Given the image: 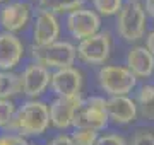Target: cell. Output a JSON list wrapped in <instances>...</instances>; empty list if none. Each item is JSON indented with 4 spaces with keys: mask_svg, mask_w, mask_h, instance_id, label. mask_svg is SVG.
<instances>
[{
    "mask_svg": "<svg viewBox=\"0 0 154 145\" xmlns=\"http://www.w3.org/2000/svg\"><path fill=\"white\" fill-rule=\"evenodd\" d=\"M50 126V108L41 101L29 99L14 114L12 123L7 126L11 133L21 137H39Z\"/></svg>",
    "mask_w": 154,
    "mask_h": 145,
    "instance_id": "cell-1",
    "label": "cell"
},
{
    "mask_svg": "<svg viewBox=\"0 0 154 145\" xmlns=\"http://www.w3.org/2000/svg\"><path fill=\"white\" fill-rule=\"evenodd\" d=\"M115 29L122 41L139 45L147 33V16L140 0H125L120 12L115 16Z\"/></svg>",
    "mask_w": 154,
    "mask_h": 145,
    "instance_id": "cell-2",
    "label": "cell"
},
{
    "mask_svg": "<svg viewBox=\"0 0 154 145\" xmlns=\"http://www.w3.org/2000/svg\"><path fill=\"white\" fill-rule=\"evenodd\" d=\"M99 89L103 90L108 97L113 96H130L137 89V78L125 65L116 63H105L101 65L96 73Z\"/></svg>",
    "mask_w": 154,
    "mask_h": 145,
    "instance_id": "cell-3",
    "label": "cell"
},
{
    "mask_svg": "<svg viewBox=\"0 0 154 145\" xmlns=\"http://www.w3.org/2000/svg\"><path fill=\"white\" fill-rule=\"evenodd\" d=\"M31 55L34 63H39L50 70H60V68L74 67L77 58V48L69 41H55L46 46H31Z\"/></svg>",
    "mask_w": 154,
    "mask_h": 145,
    "instance_id": "cell-4",
    "label": "cell"
},
{
    "mask_svg": "<svg viewBox=\"0 0 154 145\" xmlns=\"http://www.w3.org/2000/svg\"><path fill=\"white\" fill-rule=\"evenodd\" d=\"M106 101H108V97L101 94H94L86 97L82 102V108L75 114L72 128H86V130L98 132V133L103 132L110 125Z\"/></svg>",
    "mask_w": 154,
    "mask_h": 145,
    "instance_id": "cell-5",
    "label": "cell"
},
{
    "mask_svg": "<svg viewBox=\"0 0 154 145\" xmlns=\"http://www.w3.org/2000/svg\"><path fill=\"white\" fill-rule=\"evenodd\" d=\"M77 58L86 65H105L113 50V36L110 31H99L91 38L77 43Z\"/></svg>",
    "mask_w": 154,
    "mask_h": 145,
    "instance_id": "cell-6",
    "label": "cell"
},
{
    "mask_svg": "<svg viewBox=\"0 0 154 145\" xmlns=\"http://www.w3.org/2000/svg\"><path fill=\"white\" fill-rule=\"evenodd\" d=\"M67 31L74 39L82 41L86 38H91L93 34L101 31V16L94 9L81 7L77 10L67 14L65 19Z\"/></svg>",
    "mask_w": 154,
    "mask_h": 145,
    "instance_id": "cell-7",
    "label": "cell"
},
{
    "mask_svg": "<svg viewBox=\"0 0 154 145\" xmlns=\"http://www.w3.org/2000/svg\"><path fill=\"white\" fill-rule=\"evenodd\" d=\"M82 94L74 97H55L50 102V125L57 130H67L74 126V120L82 108Z\"/></svg>",
    "mask_w": 154,
    "mask_h": 145,
    "instance_id": "cell-8",
    "label": "cell"
},
{
    "mask_svg": "<svg viewBox=\"0 0 154 145\" xmlns=\"http://www.w3.org/2000/svg\"><path fill=\"white\" fill-rule=\"evenodd\" d=\"M84 77L82 72L75 67L60 68L51 73L50 87L55 92L57 97H74L82 92Z\"/></svg>",
    "mask_w": 154,
    "mask_h": 145,
    "instance_id": "cell-9",
    "label": "cell"
},
{
    "mask_svg": "<svg viewBox=\"0 0 154 145\" xmlns=\"http://www.w3.org/2000/svg\"><path fill=\"white\" fill-rule=\"evenodd\" d=\"M110 123L116 126H128L139 120V108L132 96H113L106 101Z\"/></svg>",
    "mask_w": 154,
    "mask_h": 145,
    "instance_id": "cell-10",
    "label": "cell"
},
{
    "mask_svg": "<svg viewBox=\"0 0 154 145\" xmlns=\"http://www.w3.org/2000/svg\"><path fill=\"white\" fill-rule=\"evenodd\" d=\"M60 36V22L58 17L53 12L48 10H36L33 26V41L34 46H46L58 41Z\"/></svg>",
    "mask_w": 154,
    "mask_h": 145,
    "instance_id": "cell-11",
    "label": "cell"
},
{
    "mask_svg": "<svg viewBox=\"0 0 154 145\" xmlns=\"http://www.w3.org/2000/svg\"><path fill=\"white\" fill-rule=\"evenodd\" d=\"M50 80H51V73H50L48 68L39 65V63H31L21 73L22 94L36 99L38 96H41L45 90L48 89Z\"/></svg>",
    "mask_w": 154,
    "mask_h": 145,
    "instance_id": "cell-12",
    "label": "cell"
},
{
    "mask_svg": "<svg viewBox=\"0 0 154 145\" xmlns=\"http://www.w3.org/2000/svg\"><path fill=\"white\" fill-rule=\"evenodd\" d=\"M137 80H147L154 75V56L144 45H132L125 53V63Z\"/></svg>",
    "mask_w": 154,
    "mask_h": 145,
    "instance_id": "cell-13",
    "label": "cell"
},
{
    "mask_svg": "<svg viewBox=\"0 0 154 145\" xmlns=\"http://www.w3.org/2000/svg\"><path fill=\"white\" fill-rule=\"evenodd\" d=\"M31 16V7L28 2L16 0L0 9V24L5 29V33H17L26 28Z\"/></svg>",
    "mask_w": 154,
    "mask_h": 145,
    "instance_id": "cell-14",
    "label": "cell"
},
{
    "mask_svg": "<svg viewBox=\"0 0 154 145\" xmlns=\"http://www.w3.org/2000/svg\"><path fill=\"white\" fill-rule=\"evenodd\" d=\"M24 55V46L21 39L12 33H0V70L11 72L21 61Z\"/></svg>",
    "mask_w": 154,
    "mask_h": 145,
    "instance_id": "cell-15",
    "label": "cell"
},
{
    "mask_svg": "<svg viewBox=\"0 0 154 145\" xmlns=\"http://www.w3.org/2000/svg\"><path fill=\"white\" fill-rule=\"evenodd\" d=\"M134 99L139 108V118L144 121H154V82H144L134 90Z\"/></svg>",
    "mask_w": 154,
    "mask_h": 145,
    "instance_id": "cell-16",
    "label": "cell"
},
{
    "mask_svg": "<svg viewBox=\"0 0 154 145\" xmlns=\"http://www.w3.org/2000/svg\"><path fill=\"white\" fill-rule=\"evenodd\" d=\"M88 0H38V9L53 14H70L84 7Z\"/></svg>",
    "mask_w": 154,
    "mask_h": 145,
    "instance_id": "cell-17",
    "label": "cell"
},
{
    "mask_svg": "<svg viewBox=\"0 0 154 145\" xmlns=\"http://www.w3.org/2000/svg\"><path fill=\"white\" fill-rule=\"evenodd\" d=\"M21 90V75L14 72H2L0 70V99H9Z\"/></svg>",
    "mask_w": 154,
    "mask_h": 145,
    "instance_id": "cell-18",
    "label": "cell"
},
{
    "mask_svg": "<svg viewBox=\"0 0 154 145\" xmlns=\"http://www.w3.org/2000/svg\"><path fill=\"white\" fill-rule=\"evenodd\" d=\"M91 4L101 17H115L123 7L125 0H91Z\"/></svg>",
    "mask_w": 154,
    "mask_h": 145,
    "instance_id": "cell-19",
    "label": "cell"
},
{
    "mask_svg": "<svg viewBox=\"0 0 154 145\" xmlns=\"http://www.w3.org/2000/svg\"><path fill=\"white\" fill-rule=\"evenodd\" d=\"M70 137L75 145H96L99 133L93 132V130H86V128H74Z\"/></svg>",
    "mask_w": 154,
    "mask_h": 145,
    "instance_id": "cell-20",
    "label": "cell"
},
{
    "mask_svg": "<svg viewBox=\"0 0 154 145\" xmlns=\"http://www.w3.org/2000/svg\"><path fill=\"white\" fill-rule=\"evenodd\" d=\"M16 106L9 99H0V128H7L14 120L16 114Z\"/></svg>",
    "mask_w": 154,
    "mask_h": 145,
    "instance_id": "cell-21",
    "label": "cell"
},
{
    "mask_svg": "<svg viewBox=\"0 0 154 145\" xmlns=\"http://www.w3.org/2000/svg\"><path fill=\"white\" fill-rule=\"evenodd\" d=\"M128 145H154V132L151 130H137L134 132Z\"/></svg>",
    "mask_w": 154,
    "mask_h": 145,
    "instance_id": "cell-22",
    "label": "cell"
},
{
    "mask_svg": "<svg viewBox=\"0 0 154 145\" xmlns=\"http://www.w3.org/2000/svg\"><path fill=\"white\" fill-rule=\"evenodd\" d=\"M96 145H128V140L118 133H105L99 135Z\"/></svg>",
    "mask_w": 154,
    "mask_h": 145,
    "instance_id": "cell-23",
    "label": "cell"
},
{
    "mask_svg": "<svg viewBox=\"0 0 154 145\" xmlns=\"http://www.w3.org/2000/svg\"><path fill=\"white\" fill-rule=\"evenodd\" d=\"M0 145H29L24 137L17 133H7L4 137H0Z\"/></svg>",
    "mask_w": 154,
    "mask_h": 145,
    "instance_id": "cell-24",
    "label": "cell"
},
{
    "mask_svg": "<svg viewBox=\"0 0 154 145\" xmlns=\"http://www.w3.org/2000/svg\"><path fill=\"white\" fill-rule=\"evenodd\" d=\"M48 145H75V144H74V140L69 133H58L57 137L50 140Z\"/></svg>",
    "mask_w": 154,
    "mask_h": 145,
    "instance_id": "cell-25",
    "label": "cell"
},
{
    "mask_svg": "<svg viewBox=\"0 0 154 145\" xmlns=\"http://www.w3.org/2000/svg\"><path fill=\"white\" fill-rule=\"evenodd\" d=\"M144 46L151 51V55L154 56V29H149L146 36H144Z\"/></svg>",
    "mask_w": 154,
    "mask_h": 145,
    "instance_id": "cell-26",
    "label": "cell"
},
{
    "mask_svg": "<svg viewBox=\"0 0 154 145\" xmlns=\"http://www.w3.org/2000/svg\"><path fill=\"white\" fill-rule=\"evenodd\" d=\"M144 10H146V16L147 19H152L154 21V0H142Z\"/></svg>",
    "mask_w": 154,
    "mask_h": 145,
    "instance_id": "cell-27",
    "label": "cell"
},
{
    "mask_svg": "<svg viewBox=\"0 0 154 145\" xmlns=\"http://www.w3.org/2000/svg\"><path fill=\"white\" fill-rule=\"evenodd\" d=\"M0 2H4V0H0Z\"/></svg>",
    "mask_w": 154,
    "mask_h": 145,
    "instance_id": "cell-28",
    "label": "cell"
},
{
    "mask_svg": "<svg viewBox=\"0 0 154 145\" xmlns=\"http://www.w3.org/2000/svg\"><path fill=\"white\" fill-rule=\"evenodd\" d=\"M152 77H154V75H152Z\"/></svg>",
    "mask_w": 154,
    "mask_h": 145,
    "instance_id": "cell-29",
    "label": "cell"
},
{
    "mask_svg": "<svg viewBox=\"0 0 154 145\" xmlns=\"http://www.w3.org/2000/svg\"><path fill=\"white\" fill-rule=\"evenodd\" d=\"M29 145H31V144H29Z\"/></svg>",
    "mask_w": 154,
    "mask_h": 145,
    "instance_id": "cell-30",
    "label": "cell"
}]
</instances>
